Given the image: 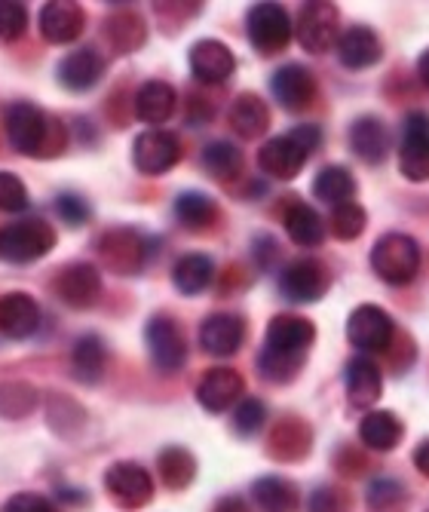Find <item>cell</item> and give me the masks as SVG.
I'll return each mask as SVG.
<instances>
[{"mask_svg":"<svg viewBox=\"0 0 429 512\" xmlns=\"http://www.w3.org/2000/svg\"><path fill=\"white\" fill-rule=\"evenodd\" d=\"M371 267L384 283L408 286L420 270V246L405 234H387L371 249Z\"/></svg>","mask_w":429,"mask_h":512,"instance_id":"3","label":"cell"},{"mask_svg":"<svg viewBox=\"0 0 429 512\" xmlns=\"http://www.w3.org/2000/svg\"><path fill=\"white\" fill-rule=\"evenodd\" d=\"M310 512H350V497L341 488H319L310 500Z\"/></svg>","mask_w":429,"mask_h":512,"instance_id":"43","label":"cell"},{"mask_svg":"<svg viewBox=\"0 0 429 512\" xmlns=\"http://www.w3.org/2000/svg\"><path fill=\"white\" fill-rule=\"evenodd\" d=\"M399 169L408 181H429V117L420 111L405 117Z\"/></svg>","mask_w":429,"mask_h":512,"instance_id":"7","label":"cell"},{"mask_svg":"<svg viewBox=\"0 0 429 512\" xmlns=\"http://www.w3.org/2000/svg\"><path fill=\"white\" fill-rule=\"evenodd\" d=\"M215 276V264L206 255H184L175 270H172V283L181 295H200L203 289H209Z\"/></svg>","mask_w":429,"mask_h":512,"instance_id":"31","label":"cell"},{"mask_svg":"<svg viewBox=\"0 0 429 512\" xmlns=\"http://www.w3.org/2000/svg\"><path fill=\"white\" fill-rule=\"evenodd\" d=\"M4 512H56V506L40 494H16L7 500Z\"/></svg>","mask_w":429,"mask_h":512,"instance_id":"44","label":"cell"},{"mask_svg":"<svg viewBox=\"0 0 429 512\" xmlns=\"http://www.w3.org/2000/svg\"><path fill=\"white\" fill-rule=\"evenodd\" d=\"M7 135H10V145L28 157H56L65 142L62 123L25 102L7 111Z\"/></svg>","mask_w":429,"mask_h":512,"instance_id":"2","label":"cell"},{"mask_svg":"<svg viewBox=\"0 0 429 512\" xmlns=\"http://www.w3.org/2000/svg\"><path fill=\"white\" fill-rule=\"evenodd\" d=\"M243 338L246 325L236 313H212L200 329V344L212 356H233L243 347Z\"/></svg>","mask_w":429,"mask_h":512,"instance_id":"17","label":"cell"},{"mask_svg":"<svg viewBox=\"0 0 429 512\" xmlns=\"http://www.w3.org/2000/svg\"><path fill=\"white\" fill-rule=\"evenodd\" d=\"M203 166H206L209 175L227 181V178H236V175H240V169H243V154H240V148L230 145V142H212V145L203 151Z\"/></svg>","mask_w":429,"mask_h":512,"instance_id":"36","label":"cell"},{"mask_svg":"<svg viewBox=\"0 0 429 512\" xmlns=\"http://www.w3.org/2000/svg\"><path fill=\"white\" fill-rule=\"evenodd\" d=\"M236 68L233 53L218 40H200L194 50H190V71L200 83H224Z\"/></svg>","mask_w":429,"mask_h":512,"instance_id":"20","label":"cell"},{"mask_svg":"<svg viewBox=\"0 0 429 512\" xmlns=\"http://www.w3.org/2000/svg\"><path fill=\"white\" fill-rule=\"evenodd\" d=\"M384 50H380V40L371 28L365 25H353L347 31H341L338 37V59L344 68H353V71H362V68H371L380 62Z\"/></svg>","mask_w":429,"mask_h":512,"instance_id":"19","label":"cell"},{"mask_svg":"<svg viewBox=\"0 0 429 512\" xmlns=\"http://www.w3.org/2000/svg\"><path fill=\"white\" fill-rule=\"evenodd\" d=\"M341 37V16L335 4H307L298 19V40L307 53H325Z\"/></svg>","mask_w":429,"mask_h":512,"instance_id":"8","label":"cell"},{"mask_svg":"<svg viewBox=\"0 0 429 512\" xmlns=\"http://www.w3.org/2000/svg\"><path fill=\"white\" fill-rule=\"evenodd\" d=\"M368 503L374 512H396L405 506V491L396 482H374L368 491Z\"/></svg>","mask_w":429,"mask_h":512,"instance_id":"40","label":"cell"},{"mask_svg":"<svg viewBox=\"0 0 429 512\" xmlns=\"http://www.w3.org/2000/svg\"><path fill=\"white\" fill-rule=\"evenodd\" d=\"M230 126L243 138H258L270 126V111L255 92H243V96H236L230 105Z\"/></svg>","mask_w":429,"mask_h":512,"instance_id":"29","label":"cell"},{"mask_svg":"<svg viewBox=\"0 0 429 512\" xmlns=\"http://www.w3.org/2000/svg\"><path fill=\"white\" fill-rule=\"evenodd\" d=\"M56 209H59V215H62L71 227H77V224H83V221L89 218V206H86L80 197H74V194H62V197L56 200Z\"/></svg>","mask_w":429,"mask_h":512,"instance_id":"45","label":"cell"},{"mask_svg":"<svg viewBox=\"0 0 429 512\" xmlns=\"http://www.w3.org/2000/svg\"><path fill=\"white\" fill-rule=\"evenodd\" d=\"M350 148L359 160L377 166L390 151V132L377 117H359L350 129Z\"/></svg>","mask_w":429,"mask_h":512,"instance_id":"24","label":"cell"},{"mask_svg":"<svg viewBox=\"0 0 429 512\" xmlns=\"http://www.w3.org/2000/svg\"><path fill=\"white\" fill-rule=\"evenodd\" d=\"M347 335L359 350L380 353V350H387L393 344L396 329H393V319H390L387 310H380L374 304H362L347 319Z\"/></svg>","mask_w":429,"mask_h":512,"instance_id":"6","label":"cell"},{"mask_svg":"<svg viewBox=\"0 0 429 512\" xmlns=\"http://www.w3.org/2000/svg\"><path fill=\"white\" fill-rule=\"evenodd\" d=\"M28 206V191L19 175L0 172V209L4 212H22Z\"/></svg>","mask_w":429,"mask_h":512,"instance_id":"41","label":"cell"},{"mask_svg":"<svg viewBox=\"0 0 429 512\" xmlns=\"http://www.w3.org/2000/svg\"><path fill=\"white\" fill-rule=\"evenodd\" d=\"M37 325H40V307L31 295L13 292L0 298V335L22 341L37 332Z\"/></svg>","mask_w":429,"mask_h":512,"instance_id":"18","label":"cell"},{"mask_svg":"<svg viewBox=\"0 0 429 512\" xmlns=\"http://www.w3.org/2000/svg\"><path fill=\"white\" fill-rule=\"evenodd\" d=\"M285 234L292 237V243L313 249L325 240V224L313 206L295 203V206H289V212H285Z\"/></svg>","mask_w":429,"mask_h":512,"instance_id":"30","label":"cell"},{"mask_svg":"<svg viewBox=\"0 0 429 512\" xmlns=\"http://www.w3.org/2000/svg\"><path fill=\"white\" fill-rule=\"evenodd\" d=\"M313 194L328 206H344L356 194V181L344 166H325L313 181Z\"/></svg>","mask_w":429,"mask_h":512,"instance_id":"33","label":"cell"},{"mask_svg":"<svg viewBox=\"0 0 429 512\" xmlns=\"http://www.w3.org/2000/svg\"><path fill=\"white\" fill-rule=\"evenodd\" d=\"M316 338L313 322L304 316H292L282 313L267 325V338H264V350H261V371L270 381H292L295 371L304 365L307 350Z\"/></svg>","mask_w":429,"mask_h":512,"instance_id":"1","label":"cell"},{"mask_svg":"<svg viewBox=\"0 0 429 512\" xmlns=\"http://www.w3.org/2000/svg\"><path fill=\"white\" fill-rule=\"evenodd\" d=\"M160 473H163V482L178 491V488H187L190 482H194L197 463L184 448H166L160 454Z\"/></svg>","mask_w":429,"mask_h":512,"instance_id":"35","label":"cell"},{"mask_svg":"<svg viewBox=\"0 0 429 512\" xmlns=\"http://www.w3.org/2000/svg\"><path fill=\"white\" fill-rule=\"evenodd\" d=\"M145 338H148V350H151V359L160 371L172 375L178 371L187 359V344H184V335L178 329V322L169 319V316H154L145 329Z\"/></svg>","mask_w":429,"mask_h":512,"instance_id":"10","label":"cell"},{"mask_svg":"<svg viewBox=\"0 0 429 512\" xmlns=\"http://www.w3.org/2000/svg\"><path fill=\"white\" fill-rule=\"evenodd\" d=\"M405 436L402 421L393 411H368L359 424V439L374 451H393Z\"/></svg>","mask_w":429,"mask_h":512,"instance_id":"26","label":"cell"},{"mask_svg":"<svg viewBox=\"0 0 429 512\" xmlns=\"http://www.w3.org/2000/svg\"><path fill=\"white\" fill-rule=\"evenodd\" d=\"M304 163H307V151L295 142L292 135L270 138V142L258 151L261 172H267L270 178H279V181L295 178L304 169Z\"/></svg>","mask_w":429,"mask_h":512,"instance_id":"15","label":"cell"},{"mask_svg":"<svg viewBox=\"0 0 429 512\" xmlns=\"http://www.w3.org/2000/svg\"><path fill=\"white\" fill-rule=\"evenodd\" d=\"M267 421V408L261 399H243L240 408H236V417H233V424H236V433L240 436H255Z\"/></svg>","mask_w":429,"mask_h":512,"instance_id":"39","label":"cell"},{"mask_svg":"<svg viewBox=\"0 0 429 512\" xmlns=\"http://www.w3.org/2000/svg\"><path fill=\"white\" fill-rule=\"evenodd\" d=\"M380 390V368L371 359L359 356L347 365V399L353 408H371L380 399Z\"/></svg>","mask_w":429,"mask_h":512,"instance_id":"25","label":"cell"},{"mask_svg":"<svg viewBox=\"0 0 429 512\" xmlns=\"http://www.w3.org/2000/svg\"><path fill=\"white\" fill-rule=\"evenodd\" d=\"M83 10L77 4H62V0H56V4H46L40 10V34L43 40L50 43H71L80 37L83 31Z\"/></svg>","mask_w":429,"mask_h":512,"instance_id":"22","label":"cell"},{"mask_svg":"<svg viewBox=\"0 0 429 512\" xmlns=\"http://www.w3.org/2000/svg\"><path fill=\"white\" fill-rule=\"evenodd\" d=\"M25 25H28L25 7L4 0V4H0V40H16V37H22Z\"/></svg>","mask_w":429,"mask_h":512,"instance_id":"42","label":"cell"},{"mask_svg":"<svg viewBox=\"0 0 429 512\" xmlns=\"http://www.w3.org/2000/svg\"><path fill=\"white\" fill-rule=\"evenodd\" d=\"M246 28H249L252 46L264 56L282 53L285 46H289V40H292V19L279 4H258L249 13Z\"/></svg>","mask_w":429,"mask_h":512,"instance_id":"5","label":"cell"},{"mask_svg":"<svg viewBox=\"0 0 429 512\" xmlns=\"http://www.w3.org/2000/svg\"><path fill=\"white\" fill-rule=\"evenodd\" d=\"M105 74V59L95 50H74L59 62V80L71 92H86Z\"/></svg>","mask_w":429,"mask_h":512,"instance_id":"23","label":"cell"},{"mask_svg":"<svg viewBox=\"0 0 429 512\" xmlns=\"http://www.w3.org/2000/svg\"><path fill=\"white\" fill-rule=\"evenodd\" d=\"M243 390H246V381H243L240 371H233V368H212V371H206V378L197 387V399H200V405L206 411L221 414L236 399H243Z\"/></svg>","mask_w":429,"mask_h":512,"instance_id":"16","label":"cell"},{"mask_svg":"<svg viewBox=\"0 0 429 512\" xmlns=\"http://www.w3.org/2000/svg\"><path fill=\"white\" fill-rule=\"evenodd\" d=\"M273 96L282 108L304 111L316 99V80L304 65H282L270 80Z\"/></svg>","mask_w":429,"mask_h":512,"instance_id":"14","label":"cell"},{"mask_svg":"<svg viewBox=\"0 0 429 512\" xmlns=\"http://www.w3.org/2000/svg\"><path fill=\"white\" fill-rule=\"evenodd\" d=\"M99 252L102 261L117 273H135L145 264V240L132 234V230H111L108 237H102Z\"/></svg>","mask_w":429,"mask_h":512,"instance_id":"21","label":"cell"},{"mask_svg":"<svg viewBox=\"0 0 429 512\" xmlns=\"http://www.w3.org/2000/svg\"><path fill=\"white\" fill-rule=\"evenodd\" d=\"M53 246H56V230L40 218H25L0 230V261L31 264L43 258Z\"/></svg>","mask_w":429,"mask_h":512,"instance_id":"4","label":"cell"},{"mask_svg":"<svg viewBox=\"0 0 429 512\" xmlns=\"http://www.w3.org/2000/svg\"><path fill=\"white\" fill-rule=\"evenodd\" d=\"M108 40L117 46L120 53H129L135 50V46H141V40H145V22H141L138 16H114L108 22Z\"/></svg>","mask_w":429,"mask_h":512,"instance_id":"38","label":"cell"},{"mask_svg":"<svg viewBox=\"0 0 429 512\" xmlns=\"http://www.w3.org/2000/svg\"><path fill=\"white\" fill-rule=\"evenodd\" d=\"M368 224V215L359 203H344V206H335V212H331V234H335L338 240L350 243L356 237H362V230Z\"/></svg>","mask_w":429,"mask_h":512,"instance_id":"37","label":"cell"},{"mask_svg":"<svg viewBox=\"0 0 429 512\" xmlns=\"http://www.w3.org/2000/svg\"><path fill=\"white\" fill-rule=\"evenodd\" d=\"M135 114L141 123H166L175 114V89L163 80H151L138 89L135 96Z\"/></svg>","mask_w":429,"mask_h":512,"instance_id":"27","label":"cell"},{"mask_svg":"<svg viewBox=\"0 0 429 512\" xmlns=\"http://www.w3.org/2000/svg\"><path fill=\"white\" fill-rule=\"evenodd\" d=\"M175 215L181 224H187L190 230H203L218 218V206L212 197L200 194V191H187L175 200Z\"/></svg>","mask_w":429,"mask_h":512,"instance_id":"34","label":"cell"},{"mask_svg":"<svg viewBox=\"0 0 429 512\" xmlns=\"http://www.w3.org/2000/svg\"><path fill=\"white\" fill-rule=\"evenodd\" d=\"M292 138H295V142L310 154V151H316L319 148V142H322V132L316 129V126H298V129H292L289 132Z\"/></svg>","mask_w":429,"mask_h":512,"instance_id":"46","label":"cell"},{"mask_svg":"<svg viewBox=\"0 0 429 512\" xmlns=\"http://www.w3.org/2000/svg\"><path fill=\"white\" fill-rule=\"evenodd\" d=\"M279 289L295 304H313L328 292V270L313 258H301L285 267L279 276Z\"/></svg>","mask_w":429,"mask_h":512,"instance_id":"11","label":"cell"},{"mask_svg":"<svg viewBox=\"0 0 429 512\" xmlns=\"http://www.w3.org/2000/svg\"><path fill=\"white\" fill-rule=\"evenodd\" d=\"M105 362H108L105 344L95 338V335H86V338H80L74 344L71 368H74V378L80 384H99L102 375H105Z\"/></svg>","mask_w":429,"mask_h":512,"instance_id":"28","label":"cell"},{"mask_svg":"<svg viewBox=\"0 0 429 512\" xmlns=\"http://www.w3.org/2000/svg\"><path fill=\"white\" fill-rule=\"evenodd\" d=\"M417 74H420V83L429 89V50L417 59Z\"/></svg>","mask_w":429,"mask_h":512,"instance_id":"49","label":"cell"},{"mask_svg":"<svg viewBox=\"0 0 429 512\" xmlns=\"http://www.w3.org/2000/svg\"><path fill=\"white\" fill-rule=\"evenodd\" d=\"M99 292H102V276L92 264H71L56 279V295L74 310L92 307L99 301Z\"/></svg>","mask_w":429,"mask_h":512,"instance_id":"13","label":"cell"},{"mask_svg":"<svg viewBox=\"0 0 429 512\" xmlns=\"http://www.w3.org/2000/svg\"><path fill=\"white\" fill-rule=\"evenodd\" d=\"M135 166L138 172L145 175H163L169 172L178 160H181V145L172 132L163 129H148L135 138V148H132Z\"/></svg>","mask_w":429,"mask_h":512,"instance_id":"9","label":"cell"},{"mask_svg":"<svg viewBox=\"0 0 429 512\" xmlns=\"http://www.w3.org/2000/svg\"><path fill=\"white\" fill-rule=\"evenodd\" d=\"M414 467L429 479V439H426V442H420V445L414 448Z\"/></svg>","mask_w":429,"mask_h":512,"instance_id":"47","label":"cell"},{"mask_svg":"<svg viewBox=\"0 0 429 512\" xmlns=\"http://www.w3.org/2000/svg\"><path fill=\"white\" fill-rule=\"evenodd\" d=\"M105 485H108L111 497L126 509H138V506L151 503V497H154V482H151L148 470L138 467V463H129V460L114 463L105 476Z\"/></svg>","mask_w":429,"mask_h":512,"instance_id":"12","label":"cell"},{"mask_svg":"<svg viewBox=\"0 0 429 512\" xmlns=\"http://www.w3.org/2000/svg\"><path fill=\"white\" fill-rule=\"evenodd\" d=\"M215 512H249V506H246L243 497H224V500L215 506Z\"/></svg>","mask_w":429,"mask_h":512,"instance_id":"48","label":"cell"},{"mask_svg":"<svg viewBox=\"0 0 429 512\" xmlns=\"http://www.w3.org/2000/svg\"><path fill=\"white\" fill-rule=\"evenodd\" d=\"M252 497L261 512H295L298 509V491L292 482L279 476H264L252 485Z\"/></svg>","mask_w":429,"mask_h":512,"instance_id":"32","label":"cell"}]
</instances>
